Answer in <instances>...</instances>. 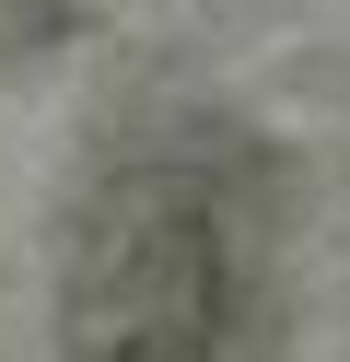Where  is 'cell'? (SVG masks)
Returning <instances> with one entry per match:
<instances>
[{"instance_id": "obj_1", "label": "cell", "mask_w": 350, "mask_h": 362, "mask_svg": "<svg viewBox=\"0 0 350 362\" xmlns=\"http://www.w3.org/2000/svg\"><path fill=\"white\" fill-rule=\"evenodd\" d=\"M59 362H292L280 175L245 141H129L59 234Z\"/></svg>"}]
</instances>
